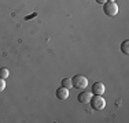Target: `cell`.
<instances>
[{
    "mask_svg": "<svg viewBox=\"0 0 129 123\" xmlns=\"http://www.w3.org/2000/svg\"><path fill=\"white\" fill-rule=\"evenodd\" d=\"M103 11L107 17H115L118 14V6L115 2H106L103 4Z\"/></svg>",
    "mask_w": 129,
    "mask_h": 123,
    "instance_id": "3957f363",
    "label": "cell"
},
{
    "mask_svg": "<svg viewBox=\"0 0 129 123\" xmlns=\"http://www.w3.org/2000/svg\"><path fill=\"white\" fill-rule=\"evenodd\" d=\"M91 97H92V93H91V92L82 90L81 93H78L77 100H78L81 104H88V103H89V100H91Z\"/></svg>",
    "mask_w": 129,
    "mask_h": 123,
    "instance_id": "5b68a950",
    "label": "cell"
},
{
    "mask_svg": "<svg viewBox=\"0 0 129 123\" xmlns=\"http://www.w3.org/2000/svg\"><path fill=\"white\" fill-rule=\"evenodd\" d=\"M6 89V79L0 78V92H3Z\"/></svg>",
    "mask_w": 129,
    "mask_h": 123,
    "instance_id": "30bf717a",
    "label": "cell"
},
{
    "mask_svg": "<svg viewBox=\"0 0 129 123\" xmlns=\"http://www.w3.org/2000/svg\"><path fill=\"white\" fill-rule=\"evenodd\" d=\"M8 75H10V71H8V70L6 69V67L0 69V78L6 79V78H8Z\"/></svg>",
    "mask_w": 129,
    "mask_h": 123,
    "instance_id": "9c48e42d",
    "label": "cell"
},
{
    "mask_svg": "<svg viewBox=\"0 0 129 123\" xmlns=\"http://www.w3.org/2000/svg\"><path fill=\"white\" fill-rule=\"evenodd\" d=\"M72 84H73V88L76 89H85L88 86V78L82 74H77L72 78Z\"/></svg>",
    "mask_w": 129,
    "mask_h": 123,
    "instance_id": "7a4b0ae2",
    "label": "cell"
},
{
    "mask_svg": "<svg viewBox=\"0 0 129 123\" xmlns=\"http://www.w3.org/2000/svg\"><path fill=\"white\" fill-rule=\"evenodd\" d=\"M106 88H104V84L103 82H95L92 85V93L93 94H103Z\"/></svg>",
    "mask_w": 129,
    "mask_h": 123,
    "instance_id": "8992f818",
    "label": "cell"
},
{
    "mask_svg": "<svg viewBox=\"0 0 129 123\" xmlns=\"http://www.w3.org/2000/svg\"><path fill=\"white\" fill-rule=\"evenodd\" d=\"M55 96H56V98H59V100H66L69 97V89L64 88V86H60V88H58L55 90Z\"/></svg>",
    "mask_w": 129,
    "mask_h": 123,
    "instance_id": "277c9868",
    "label": "cell"
},
{
    "mask_svg": "<svg viewBox=\"0 0 129 123\" xmlns=\"http://www.w3.org/2000/svg\"><path fill=\"white\" fill-rule=\"evenodd\" d=\"M62 86H64V88H67V89L73 88L72 78H64V79H62Z\"/></svg>",
    "mask_w": 129,
    "mask_h": 123,
    "instance_id": "ba28073f",
    "label": "cell"
},
{
    "mask_svg": "<svg viewBox=\"0 0 129 123\" xmlns=\"http://www.w3.org/2000/svg\"><path fill=\"white\" fill-rule=\"evenodd\" d=\"M89 104H91L92 109L102 111V109H104V107H106V100L102 97V94H95V96L91 97Z\"/></svg>",
    "mask_w": 129,
    "mask_h": 123,
    "instance_id": "6da1fadb",
    "label": "cell"
},
{
    "mask_svg": "<svg viewBox=\"0 0 129 123\" xmlns=\"http://www.w3.org/2000/svg\"><path fill=\"white\" fill-rule=\"evenodd\" d=\"M121 52L124 55H129V41L128 40H125V41L121 44Z\"/></svg>",
    "mask_w": 129,
    "mask_h": 123,
    "instance_id": "52a82bcc",
    "label": "cell"
},
{
    "mask_svg": "<svg viewBox=\"0 0 129 123\" xmlns=\"http://www.w3.org/2000/svg\"><path fill=\"white\" fill-rule=\"evenodd\" d=\"M107 0H96V3H99V4H104Z\"/></svg>",
    "mask_w": 129,
    "mask_h": 123,
    "instance_id": "8fae6325",
    "label": "cell"
},
{
    "mask_svg": "<svg viewBox=\"0 0 129 123\" xmlns=\"http://www.w3.org/2000/svg\"><path fill=\"white\" fill-rule=\"evenodd\" d=\"M109 2H114V0H109Z\"/></svg>",
    "mask_w": 129,
    "mask_h": 123,
    "instance_id": "7c38bea8",
    "label": "cell"
}]
</instances>
